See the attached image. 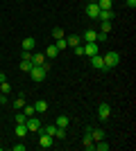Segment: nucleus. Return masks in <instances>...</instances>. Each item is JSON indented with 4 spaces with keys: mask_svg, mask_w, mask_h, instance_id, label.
I'll return each mask as SVG.
<instances>
[{
    "mask_svg": "<svg viewBox=\"0 0 136 151\" xmlns=\"http://www.w3.org/2000/svg\"><path fill=\"white\" fill-rule=\"evenodd\" d=\"M32 63H34V65H43V63H45V54H41V52H39V54H34V52H32Z\"/></svg>",
    "mask_w": 136,
    "mask_h": 151,
    "instance_id": "nucleus-17",
    "label": "nucleus"
},
{
    "mask_svg": "<svg viewBox=\"0 0 136 151\" xmlns=\"http://www.w3.org/2000/svg\"><path fill=\"white\" fill-rule=\"evenodd\" d=\"M55 138H57V140H64V138H66V129H59V126H57V133H55Z\"/></svg>",
    "mask_w": 136,
    "mask_h": 151,
    "instance_id": "nucleus-30",
    "label": "nucleus"
},
{
    "mask_svg": "<svg viewBox=\"0 0 136 151\" xmlns=\"http://www.w3.org/2000/svg\"><path fill=\"white\" fill-rule=\"evenodd\" d=\"M91 65L95 70H104V59L100 57V54H93V57H91Z\"/></svg>",
    "mask_w": 136,
    "mask_h": 151,
    "instance_id": "nucleus-10",
    "label": "nucleus"
},
{
    "mask_svg": "<svg viewBox=\"0 0 136 151\" xmlns=\"http://www.w3.org/2000/svg\"><path fill=\"white\" fill-rule=\"evenodd\" d=\"M0 101H2V106H7V95L0 93Z\"/></svg>",
    "mask_w": 136,
    "mask_h": 151,
    "instance_id": "nucleus-34",
    "label": "nucleus"
},
{
    "mask_svg": "<svg viewBox=\"0 0 136 151\" xmlns=\"http://www.w3.org/2000/svg\"><path fill=\"white\" fill-rule=\"evenodd\" d=\"M125 2H127V7H129V9H134V7H136V0H125Z\"/></svg>",
    "mask_w": 136,
    "mask_h": 151,
    "instance_id": "nucleus-32",
    "label": "nucleus"
},
{
    "mask_svg": "<svg viewBox=\"0 0 136 151\" xmlns=\"http://www.w3.org/2000/svg\"><path fill=\"white\" fill-rule=\"evenodd\" d=\"M41 138H39V149H50L52 147V140L55 138H50V135H45V133H39Z\"/></svg>",
    "mask_w": 136,
    "mask_h": 151,
    "instance_id": "nucleus-7",
    "label": "nucleus"
},
{
    "mask_svg": "<svg viewBox=\"0 0 136 151\" xmlns=\"http://www.w3.org/2000/svg\"><path fill=\"white\" fill-rule=\"evenodd\" d=\"M91 2H97V0H91Z\"/></svg>",
    "mask_w": 136,
    "mask_h": 151,
    "instance_id": "nucleus-37",
    "label": "nucleus"
},
{
    "mask_svg": "<svg viewBox=\"0 0 136 151\" xmlns=\"http://www.w3.org/2000/svg\"><path fill=\"white\" fill-rule=\"evenodd\" d=\"M32 59H23V61H20V70H23V72H30V70H32Z\"/></svg>",
    "mask_w": 136,
    "mask_h": 151,
    "instance_id": "nucleus-20",
    "label": "nucleus"
},
{
    "mask_svg": "<svg viewBox=\"0 0 136 151\" xmlns=\"http://www.w3.org/2000/svg\"><path fill=\"white\" fill-rule=\"evenodd\" d=\"M66 43H68V47H75V45H79V43H82V38H79L77 34H75V36H68V38H66Z\"/></svg>",
    "mask_w": 136,
    "mask_h": 151,
    "instance_id": "nucleus-21",
    "label": "nucleus"
},
{
    "mask_svg": "<svg viewBox=\"0 0 136 151\" xmlns=\"http://www.w3.org/2000/svg\"><path fill=\"white\" fill-rule=\"evenodd\" d=\"M14 133H16L18 138H25V135H27V133H30V131H27V126H25V124H18V126H16V129H14Z\"/></svg>",
    "mask_w": 136,
    "mask_h": 151,
    "instance_id": "nucleus-18",
    "label": "nucleus"
},
{
    "mask_svg": "<svg viewBox=\"0 0 136 151\" xmlns=\"http://www.w3.org/2000/svg\"><path fill=\"white\" fill-rule=\"evenodd\" d=\"M82 145H84V149H86V151H93V149H95V142L91 140V135H89V133L84 135V142H82Z\"/></svg>",
    "mask_w": 136,
    "mask_h": 151,
    "instance_id": "nucleus-16",
    "label": "nucleus"
},
{
    "mask_svg": "<svg viewBox=\"0 0 136 151\" xmlns=\"http://www.w3.org/2000/svg\"><path fill=\"white\" fill-rule=\"evenodd\" d=\"M55 47H57L59 52L66 50V47H68V43H66V36H64V38H55Z\"/></svg>",
    "mask_w": 136,
    "mask_h": 151,
    "instance_id": "nucleus-22",
    "label": "nucleus"
},
{
    "mask_svg": "<svg viewBox=\"0 0 136 151\" xmlns=\"http://www.w3.org/2000/svg\"><path fill=\"white\" fill-rule=\"evenodd\" d=\"M34 47H36V38H34V36L23 38V50H25V52H34Z\"/></svg>",
    "mask_w": 136,
    "mask_h": 151,
    "instance_id": "nucleus-8",
    "label": "nucleus"
},
{
    "mask_svg": "<svg viewBox=\"0 0 136 151\" xmlns=\"http://www.w3.org/2000/svg\"><path fill=\"white\" fill-rule=\"evenodd\" d=\"M0 108H2V101H0Z\"/></svg>",
    "mask_w": 136,
    "mask_h": 151,
    "instance_id": "nucleus-36",
    "label": "nucleus"
},
{
    "mask_svg": "<svg viewBox=\"0 0 136 151\" xmlns=\"http://www.w3.org/2000/svg\"><path fill=\"white\" fill-rule=\"evenodd\" d=\"M48 70H50V65H48V61L43 63V65H32V70H30V77H32V81L41 83L45 79V75H48Z\"/></svg>",
    "mask_w": 136,
    "mask_h": 151,
    "instance_id": "nucleus-1",
    "label": "nucleus"
},
{
    "mask_svg": "<svg viewBox=\"0 0 136 151\" xmlns=\"http://www.w3.org/2000/svg\"><path fill=\"white\" fill-rule=\"evenodd\" d=\"M2 81H7V77H5V72H0V83Z\"/></svg>",
    "mask_w": 136,
    "mask_h": 151,
    "instance_id": "nucleus-35",
    "label": "nucleus"
},
{
    "mask_svg": "<svg viewBox=\"0 0 136 151\" xmlns=\"http://www.w3.org/2000/svg\"><path fill=\"white\" fill-rule=\"evenodd\" d=\"M82 47H84V57H93V54H100V52H97V41H95V43H84Z\"/></svg>",
    "mask_w": 136,
    "mask_h": 151,
    "instance_id": "nucleus-6",
    "label": "nucleus"
},
{
    "mask_svg": "<svg viewBox=\"0 0 136 151\" xmlns=\"http://www.w3.org/2000/svg\"><path fill=\"white\" fill-rule=\"evenodd\" d=\"M25 106V97H16L14 99V108H23Z\"/></svg>",
    "mask_w": 136,
    "mask_h": 151,
    "instance_id": "nucleus-28",
    "label": "nucleus"
},
{
    "mask_svg": "<svg viewBox=\"0 0 136 151\" xmlns=\"http://www.w3.org/2000/svg\"><path fill=\"white\" fill-rule=\"evenodd\" d=\"M109 115H111V106L107 104V101L97 106V117H100L102 122H107V120H109Z\"/></svg>",
    "mask_w": 136,
    "mask_h": 151,
    "instance_id": "nucleus-3",
    "label": "nucleus"
},
{
    "mask_svg": "<svg viewBox=\"0 0 136 151\" xmlns=\"http://www.w3.org/2000/svg\"><path fill=\"white\" fill-rule=\"evenodd\" d=\"M52 36H55V38H64L66 34H64V29H61V27H55V29H52Z\"/></svg>",
    "mask_w": 136,
    "mask_h": 151,
    "instance_id": "nucleus-29",
    "label": "nucleus"
},
{
    "mask_svg": "<svg viewBox=\"0 0 136 151\" xmlns=\"http://www.w3.org/2000/svg\"><path fill=\"white\" fill-rule=\"evenodd\" d=\"M104 72H107V70H111V68H116L118 63H120V54H118V52H113L111 50L109 54H104Z\"/></svg>",
    "mask_w": 136,
    "mask_h": 151,
    "instance_id": "nucleus-2",
    "label": "nucleus"
},
{
    "mask_svg": "<svg viewBox=\"0 0 136 151\" xmlns=\"http://www.w3.org/2000/svg\"><path fill=\"white\" fill-rule=\"evenodd\" d=\"M0 93H2V95H9V93H12V86H9V81H2V83H0Z\"/></svg>",
    "mask_w": 136,
    "mask_h": 151,
    "instance_id": "nucleus-27",
    "label": "nucleus"
},
{
    "mask_svg": "<svg viewBox=\"0 0 136 151\" xmlns=\"http://www.w3.org/2000/svg\"><path fill=\"white\" fill-rule=\"evenodd\" d=\"M14 120H16V124H25V120H27V115L23 113V111H18V113H16V117H14Z\"/></svg>",
    "mask_w": 136,
    "mask_h": 151,
    "instance_id": "nucleus-26",
    "label": "nucleus"
},
{
    "mask_svg": "<svg viewBox=\"0 0 136 151\" xmlns=\"http://www.w3.org/2000/svg\"><path fill=\"white\" fill-rule=\"evenodd\" d=\"M111 18H113V9H100L97 20H111Z\"/></svg>",
    "mask_w": 136,
    "mask_h": 151,
    "instance_id": "nucleus-12",
    "label": "nucleus"
},
{
    "mask_svg": "<svg viewBox=\"0 0 136 151\" xmlns=\"http://www.w3.org/2000/svg\"><path fill=\"white\" fill-rule=\"evenodd\" d=\"M82 38H84V43H95L97 41V32L95 29H86L84 34H82Z\"/></svg>",
    "mask_w": 136,
    "mask_h": 151,
    "instance_id": "nucleus-9",
    "label": "nucleus"
},
{
    "mask_svg": "<svg viewBox=\"0 0 136 151\" xmlns=\"http://www.w3.org/2000/svg\"><path fill=\"white\" fill-rule=\"evenodd\" d=\"M14 151H25V145H14Z\"/></svg>",
    "mask_w": 136,
    "mask_h": 151,
    "instance_id": "nucleus-33",
    "label": "nucleus"
},
{
    "mask_svg": "<svg viewBox=\"0 0 136 151\" xmlns=\"http://www.w3.org/2000/svg\"><path fill=\"white\" fill-rule=\"evenodd\" d=\"M20 111H23V113H25V115H27V117H32V115H34V113H36V111H34V104H25V106L20 108Z\"/></svg>",
    "mask_w": 136,
    "mask_h": 151,
    "instance_id": "nucleus-24",
    "label": "nucleus"
},
{
    "mask_svg": "<svg viewBox=\"0 0 136 151\" xmlns=\"http://www.w3.org/2000/svg\"><path fill=\"white\" fill-rule=\"evenodd\" d=\"M97 14H100V7H97V2H89V5H86V16L95 20V18H97Z\"/></svg>",
    "mask_w": 136,
    "mask_h": 151,
    "instance_id": "nucleus-5",
    "label": "nucleus"
},
{
    "mask_svg": "<svg viewBox=\"0 0 136 151\" xmlns=\"http://www.w3.org/2000/svg\"><path fill=\"white\" fill-rule=\"evenodd\" d=\"M34 111H36V113H45V111H48V101H45V99H39L36 104H34Z\"/></svg>",
    "mask_w": 136,
    "mask_h": 151,
    "instance_id": "nucleus-15",
    "label": "nucleus"
},
{
    "mask_svg": "<svg viewBox=\"0 0 136 151\" xmlns=\"http://www.w3.org/2000/svg\"><path fill=\"white\" fill-rule=\"evenodd\" d=\"M89 135H91V140H93V142H97V140H104V131H102V129H91Z\"/></svg>",
    "mask_w": 136,
    "mask_h": 151,
    "instance_id": "nucleus-11",
    "label": "nucleus"
},
{
    "mask_svg": "<svg viewBox=\"0 0 136 151\" xmlns=\"http://www.w3.org/2000/svg\"><path fill=\"white\" fill-rule=\"evenodd\" d=\"M100 9H113V0H97Z\"/></svg>",
    "mask_w": 136,
    "mask_h": 151,
    "instance_id": "nucleus-23",
    "label": "nucleus"
},
{
    "mask_svg": "<svg viewBox=\"0 0 136 151\" xmlns=\"http://www.w3.org/2000/svg\"><path fill=\"white\" fill-rule=\"evenodd\" d=\"M75 54H77V57H84V47H82V43L75 45Z\"/></svg>",
    "mask_w": 136,
    "mask_h": 151,
    "instance_id": "nucleus-31",
    "label": "nucleus"
},
{
    "mask_svg": "<svg viewBox=\"0 0 136 151\" xmlns=\"http://www.w3.org/2000/svg\"><path fill=\"white\" fill-rule=\"evenodd\" d=\"M95 149L97 151H109V142H107V140H97V142H95Z\"/></svg>",
    "mask_w": 136,
    "mask_h": 151,
    "instance_id": "nucleus-25",
    "label": "nucleus"
},
{
    "mask_svg": "<svg viewBox=\"0 0 136 151\" xmlns=\"http://www.w3.org/2000/svg\"><path fill=\"white\" fill-rule=\"evenodd\" d=\"M68 115H57V120H55V124L59 126V129H66V126H68Z\"/></svg>",
    "mask_w": 136,
    "mask_h": 151,
    "instance_id": "nucleus-14",
    "label": "nucleus"
},
{
    "mask_svg": "<svg viewBox=\"0 0 136 151\" xmlns=\"http://www.w3.org/2000/svg\"><path fill=\"white\" fill-rule=\"evenodd\" d=\"M25 126H27V131H39V129H41V120L32 115V117H27V120H25Z\"/></svg>",
    "mask_w": 136,
    "mask_h": 151,
    "instance_id": "nucleus-4",
    "label": "nucleus"
},
{
    "mask_svg": "<svg viewBox=\"0 0 136 151\" xmlns=\"http://www.w3.org/2000/svg\"><path fill=\"white\" fill-rule=\"evenodd\" d=\"M43 54H45V59H55V57H59V50L55 47V43H52V45H48V50H45Z\"/></svg>",
    "mask_w": 136,
    "mask_h": 151,
    "instance_id": "nucleus-13",
    "label": "nucleus"
},
{
    "mask_svg": "<svg viewBox=\"0 0 136 151\" xmlns=\"http://www.w3.org/2000/svg\"><path fill=\"white\" fill-rule=\"evenodd\" d=\"M111 20H100V32H102V34H109L111 32Z\"/></svg>",
    "mask_w": 136,
    "mask_h": 151,
    "instance_id": "nucleus-19",
    "label": "nucleus"
}]
</instances>
